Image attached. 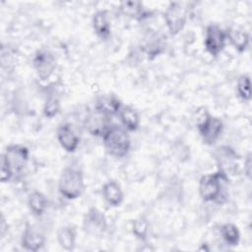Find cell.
I'll return each instance as SVG.
<instances>
[{"label": "cell", "mask_w": 252, "mask_h": 252, "mask_svg": "<svg viewBox=\"0 0 252 252\" xmlns=\"http://www.w3.org/2000/svg\"><path fill=\"white\" fill-rule=\"evenodd\" d=\"M102 143L105 151L112 157H125L131 147L130 137L127 130L117 124H112L102 136Z\"/></svg>", "instance_id": "6da1fadb"}, {"label": "cell", "mask_w": 252, "mask_h": 252, "mask_svg": "<svg viewBox=\"0 0 252 252\" xmlns=\"http://www.w3.org/2000/svg\"><path fill=\"white\" fill-rule=\"evenodd\" d=\"M85 188L84 175L80 169L67 166L61 171L58 180V191L64 198L75 200L82 196Z\"/></svg>", "instance_id": "7a4b0ae2"}, {"label": "cell", "mask_w": 252, "mask_h": 252, "mask_svg": "<svg viewBox=\"0 0 252 252\" xmlns=\"http://www.w3.org/2000/svg\"><path fill=\"white\" fill-rule=\"evenodd\" d=\"M227 182L228 176L220 170L203 175L198 187L201 199L204 202H220V198H223V187Z\"/></svg>", "instance_id": "3957f363"}, {"label": "cell", "mask_w": 252, "mask_h": 252, "mask_svg": "<svg viewBox=\"0 0 252 252\" xmlns=\"http://www.w3.org/2000/svg\"><path fill=\"white\" fill-rule=\"evenodd\" d=\"M196 125L203 142L207 145L215 144L223 130L222 121L220 118L211 115L207 109H204L197 114Z\"/></svg>", "instance_id": "277c9868"}, {"label": "cell", "mask_w": 252, "mask_h": 252, "mask_svg": "<svg viewBox=\"0 0 252 252\" xmlns=\"http://www.w3.org/2000/svg\"><path fill=\"white\" fill-rule=\"evenodd\" d=\"M164 22L170 35L178 34L185 27L188 20V7L186 3L170 2L164 13Z\"/></svg>", "instance_id": "5b68a950"}, {"label": "cell", "mask_w": 252, "mask_h": 252, "mask_svg": "<svg viewBox=\"0 0 252 252\" xmlns=\"http://www.w3.org/2000/svg\"><path fill=\"white\" fill-rule=\"evenodd\" d=\"M30 158L29 149L21 144L9 145L2 154L1 161L6 163L13 174L21 172L26 166Z\"/></svg>", "instance_id": "8992f818"}, {"label": "cell", "mask_w": 252, "mask_h": 252, "mask_svg": "<svg viewBox=\"0 0 252 252\" xmlns=\"http://www.w3.org/2000/svg\"><path fill=\"white\" fill-rule=\"evenodd\" d=\"M226 40V32L220 26L211 24L206 28L204 44L210 55L217 57L223 50Z\"/></svg>", "instance_id": "52a82bcc"}, {"label": "cell", "mask_w": 252, "mask_h": 252, "mask_svg": "<svg viewBox=\"0 0 252 252\" xmlns=\"http://www.w3.org/2000/svg\"><path fill=\"white\" fill-rule=\"evenodd\" d=\"M111 125V116L95 108L90 111L84 119L86 131L95 137H102Z\"/></svg>", "instance_id": "ba28073f"}, {"label": "cell", "mask_w": 252, "mask_h": 252, "mask_svg": "<svg viewBox=\"0 0 252 252\" xmlns=\"http://www.w3.org/2000/svg\"><path fill=\"white\" fill-rule=\"evenodd\" d=\"M214 156L220 171L227 176L228 174H235L237 172L239 157L231 147L225 145L220 146L216 149Z\"/></svg>", "instance_id": "9c48e42d"}, {"label": "cell", "mask_w": 252, "mask_h": 252, "mask_svg": "<svg viewBox=\"0 0 252 252\" xmlns=\"http://www.w3.org/2000/svg\"><path fill=\"white\" fill-rule=\"evenodd\" d=\"M32 65L38 78L45 81L54 73L56 68V60L51 51L41 48L35 52L32 59Z\"/></svg>", "instance_id": "30bf717a"}, {"label": "cell", "mask_w": 252, "mask_h": 252, "mask_svg": "<svg viewBox=\"0 0 252 252\" xmlns=\"http://www.w3.org/2000/svg\"><path fill=\"white\" fill-rule=\"evenodd\" d=\"M83 228L86 233L92 236L103 234L107 228V222L102 212L94 207L90 208L84 216Z\"/></svg>", "instance_id": "8fae6325"}, {"label": "cell", "mask_w": 252, "mask_h": 252, "mask_svg": "<svg viewBox=\"0 0 252 252\" xmlns=\"http://www.w3.org/2000/svg\"><path fill=\"white\" fill-rule=\"evenodd\" d=\"M56 135L60 146L67 153H74L78 149V146L80 144V137L76 133L72 124H60L57 128Z\"/></svg>", "instance_id": "7c38bea8"}, {"label": "cell", "mask_w": 252, "mask_h": 252, "mask_svg": "<svg viewBox=\"0 0 252 252\" xmlns=\"http://www.w3.org/2000/svg\"><path fill=\"white\" fill-rule=\"evenodd\" d=\"M45 242V236L39 228L28 224L23 232L21 245L28 251H38Z\"/></svg>", "instance_id": "4fadbf2b"}, {"label": "cell", "mask_w": 252, "mask_h": 252, "mask_svg": "<svg viewBox=\"0 0 252 252\" xmlns=\"http://www.w3.org/2000/svg\"><path fill=\"white\" fill-rule=\"evenodd\" d=\"M92 26L95 34L101 39H107L111 33V25L106 10L96 11L92 18Z\"/></svg>", "instance_id": "5bb4252c"}, {"label": "cell", "mask_w": 252, "mask_h": 252, "mask_svg": "<svg viewBox=\"0 0 252 252\" xmlns=\"http://www.w3.org/2000/svg\"><path fill=\"white\" fill-rule=\"evenodd\" d=\"M121 107L120 99L113 94H106L98 96L94 103L95 109H98L110 116L119 113Z\"/></svg>", "instance_id": "9a60e30c"}, {"label": "cell", "mask_w": 252, "mask_h": 252, "mask_svg": "<svg viewBox=\"0 0 252 252\" xmlns=\"http://www.w3.org/2000/svg\"><path fill=\"white\" fill-rule=\"evenodd\" d=\"M102 196L104 200L112 207H118L124 200L122 188L115 180H109L102 186Z\"/></svg>", "instance_id": "2e32d148"}, {"label": "cell", "mask_w": 252, "mask_h": 252, "mask_svg": "<svg viewBox=\"0 0 252 252\" xmlns=\"http://www.w3.org/2000/svg\"><path fill=\"white\" fill-rule=\"evenodd\" d=\"M226 37L231 45L239 53L244 52L249 44V34L238 27H229L226 31Z\"/></svg>", "instance_id": "e0dca14e"}, {"label": "cell", "mask_w": 252, "mask_h": 252, "mask_svg": "<svg viewBox=\"0 0 252 252\" xmlns=\"http://www.w3.org/2000/svg\"><path fill=\"white\" fill-rule=\"evenodd\" d=\"M120 12L129 18L142 20L147 18L149 13L143 6V3L140 1H124L119 5Z\"/></svg>", "instance_id": "ac0fdd59"}, {"label": "cell", "mask_w": 252, "mask_h": 252, "mask_svg": "<svg viewBox=\"0 0 252 252\" xmlns=\"http://www.w3.org/2000/svg\"><path fill=\"white\" fill-rule=\"evenodd\" d=\"M120 120L123 127L128 131H136L140 125V115L132 106H122L119 111Z\"/></svg>", "instance_id": "d6986e66"}, {"label": "cell", "mask_w": 252, "mask_h": 252, "mask_svg": "<svg viewBox=\"0 0 252 252\" xmlns=\"http://www.w3.org/2000/svg\"><path fill=\"white\" fill-rule=\"evenodd\" d=\"M57 242L64 250L71 251L76 246V230L74 227L66 225L57 231Z\"/></svg>", "instance_id": "ffe728a7"}, {"label": "cell", "mask_w": 252, "mask_h": 252, "mask_svg": "<svg viewBox=\"0 0 252 252\" xmlns=\"http://www.w3.org/2000/svg\"><path fill=\"white\" fill-rule=\"evenodd\" d=\"M28 205L33 216L40 217L47 208V199L45 195L39 191H33L29 195Z\"/></svg>", "instance_id": "44dd1931"}, {"label": "cell", "mask_w": 252, "mask_h": 252, "mask_svg": "<svg viewBox=\"0 0 252 252\" xmlns=\"http://www.w3.org/2000/svg\"><path fill=\"white\" fill-rule=\"evenodd\" d=\"M220 234L223 241L229 246H237L240 241V231L233 223L227 222L222 224L220 227Z\"/></svg>", "instance_id": "7402d4cb"}, {"label": "cell", "mask_w": 252, "mask_h": 252, "mask_svg": "<svg viewBox=\"0 0 252 252\" xmlns=\"http://www.w3.org/2000/svg\"><path fill=\"white\" fill-rule=\"evenodd\" d=\"M164 49L163 38L155 34L150 37L146 44V52L149 59H154L158 56Z\"/></svg>", "instance_id": "603a6c76"}, {"label": "cell", "mask_w": 252, "mask_h": 252, "mask_svg": "<svg viewBox=\"0 0 252 252\" xmlns=\"http://www.w3.org/2000/svg\"><path fill=\"white\" fill-rule=\"evenodd\" d=\"M60 111V99L58 95L54 94H49L44 101L43 114L47 118H53Z\"/></svg>", "instance_id": "cb8c5ba5"}, {"label": "cell", "mask_w": 252, "mask_h": 252, "mask_svg": "<svg viewBox=\"0 0 252 252\" xmlns=\"http://www.w3.org/2000/svg\"><path fill=\"white\" fill-rule=\"evenodd\" d=\"M236 91L239 97L244 101H249L251 98V84L250 76L243 74L238 77L236 84Z\"/></svg>", "instance_id": "d4e9b609"}, {"label": "cell", "mask_w": 252, "mask_h": 252, "mask_svg": "<svg viewBox=\"0 0 252 252\" xmlns=\"http://www.w3.org/2000/svg\"><path fill=\"white\" fill-rule=\"evenodd\" d=\"M133 234L140 240H145L149 231V222L145 217H139L132 223Z\"/></svg>", "instance_id": "484cf974"}, {"label": "cell", "mask_w": 252, "mask_h": 252, "mask_svg": "<svg viewBox=\"0 0 252 252\" xmlns=\"http://www.w3.org/2000/svg\"><path fill=\"white\" fill-rule=\"evenodd\" d=\"M252 164V160H251V154H248L245 160H244V173L246 174V176L250 179L251 178V165Z\"/></svg>", "instance_id": "4316f807"}]
</instances>
